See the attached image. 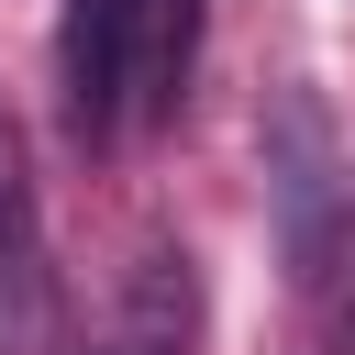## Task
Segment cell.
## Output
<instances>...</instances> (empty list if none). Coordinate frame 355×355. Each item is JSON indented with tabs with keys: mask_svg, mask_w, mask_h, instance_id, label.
<instances>
[{
	"mask_svg": "<svg viewBox=\"0 0 355 355\" xmlns=\"http://www.w3.org/2000/svg\"><path fill=\"white\" fill-rule=\"evenodd\" d=\"M200 67V0H67L55 11V89L67 133L111 144L133 122H166Z\"/></svg>",
	"mask_w": 355,
	"mask_h": 355,
	"instance_id": "6da1fadb",
	"label": "cell"
},
{
	"mask_svg": "<svg viewBox=\"0 0 355 355\" xmlns=\"http://www.w3.org/2000/svg\"><path fill=\"white\" fill-rule=\"evenodd\" d=\"M255 166H266V222H277V255L300 288H322L355 244V178H344V144H333V111L311 78H288L255 122Z\"/></svg>",
	"mask_w": 355,
	"mask_h": 355,
	"instance_id": "7a4b0ae2",
	"label": "cell"
}]
</instances>
